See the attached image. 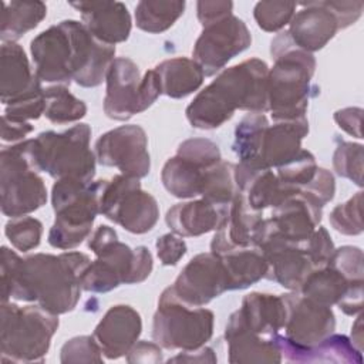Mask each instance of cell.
Instances as JSON below:
<instances>
[{
	"instance_id": "50",
	"label": "cell",
	"mask_w": 364,
	"mask_h": 364,
	"mask_svg": "<svg viewBox=\"0 0 364 364\" xmlns=\"http://www.w3.org/2000/svg\"><path fill=\"white\" fill-rule=\"evenodd\" d=\"M328 9L334 13L338 20L340 30L347 28L348 26L354 24L363 11L364 3L363 1H326Z\"/></svg>"
},
{
	"instance_id": "1",
	"label": "cell",
	"mask_w": 364,
	"mask_h": 364,
	"mask_svg": "<svg viewBox=\"0 0 364 364\" xmlns=\"http://www.w3.org/2000/svg\"><path fill=\"white\" fill-rule=\"evenodd\" d=\"M90 263V257L81 252L36 253L21 259L3 246L1 303L16 299L36 303L57 316L65 314L80 300L81 279Z\"/></svg>"
},
{
	"instance_id": "10",
	"label": "cell",
	"mask_w": 364,
	"mask_h": 364,
	"mask_svg": "<svg viewBox=\"0 0 364 364\" xmlns=\"http://www.w3.org/2000/svg\"><path fill=\"white\" fill-rule=\"evenodd\" d=\"M1 212L9 218L26 216L47 202V188L34 169L28 142L3 146L0 154Z\"/></svg>"
},
{
	"instance_id": "34",
	"label": "cell",
	"mask_w": 364,
	"mask_h": 364,
	"mask_svg": "<svg viewBox=\"0 0 364 364\" xmlns=\"http://www.w3.org/2000/svg\"><path fill=\"white\" fill-rule=\"evenodd\" d=\"M185 1L142 0L135 6L136 26L152 34L166 31L183 14Z\"/></svg>"
},
{
	"instance_id": "40",
	"label": "cell",
	"mask_w": 364,
	"mask_h": 364,
	"mask_svg": "<svg viewBox=\"0 0 364 364\" xmlns=\"http://www.w3.org/2000/svg\"><path fill=\"white\" fill-rule=\"evenodd\" d=\"M334 171L363 186V145L341 141L333 154Z\"/></svg>"
},
{
	"instance_id": "6",
	"label": "cell",
	"mask_w": 364,
	"mask_h": 364,
	"mask_svg": "<svg viewBox=\"0 0 364 364\" xmlns=\"http://www.w3.org/2000/svg\"><path fill=\"white\" fill-rule=\"evenodd\" d=\"M90 139L88 124H77L64 132L46 131L27 139L28 155L37 172H47L55 181L71 178L90 183L97 164Z\"/></svg>"
},
{
	"instance_id": "18",
	"label": "cell",
	"mask_w": 364,
	"mask_h": 364,
	"mask_svg": "<svg viewBox=\"0 0 364 364\" xmlns=\"http://www.w3.org/2000/svg\"><path fill=\"white\" fill-rule=\"evenodd\" d=\"M210 252L222 260L230 290H243L266 279L269 266L262 250L255 246L230 245L225 239L222 229L216 230L210 242Z\"/></svg>"
},
{
	"instance_id": "26",
	"label": "cell",
	"mask_w": 364,
	"mask_h": 364,
	"mask_svg": "<svg viewBox=\"0 0 364 364\" xmlns=\"http://www.w3.org/2000/svg\"><path fill=\"white\" fill-rule=\"evenodd\" d=\"M40 80L31 73L26 51L16 41L1 44L0 98L4 105L30 91Z\"/></svg>"
},
{
	"instance_id": "16",
	"label": "cell",
	"mask_w": 364,
	"mask_h": 364,
	"mask_svg": "<svg viewBox=\"0 0 364 364\" xmlns=\"http://www.w3.org/2000/svg\"><path fill=\"white\" fill-rule=\"evenodd\" d=\"M171 287L181 301L192 307H203L230 290L223 263L212 252L192 257Z\"/></svg>"
},
{
	"instance_id": "3",
	"label": "cell",
	"mask_w": 364,
	"mask_h": 364,
	"mask_svg": "<svg viewBox=\"0 0 364 364\" xmlns=\"http://www.w3.org/2000/svg\"><path fill=\"white\" fill-rule=\"evenodd\" d=\"M269 67L249 58L223 70L188 105L186 118L193 128L215 129L229 121L236 109L267 111Z\"/></svg>"
},
{
	"instance_id": "28",
	"label": "cell",
	"mask_w": 364,
	"mask_h": 364,
	"mask_svg": "<svg viewBox=\"0 0 364 364\" xmlns=\"http://www.w3.org/2000/svg\"><path fill=\"white\" fill-rule=\"evenodd\" d=\"M161 94L171 98H185L195 92L205 80L200 65L192 58L175 57L159 63L155 68Z\"/></svg>"
},
{
	"instance_id": "24",
	"label": "cell",
	"mask_w": 364,
	"mask_h": 364,
	"mask_svg": "<svg viewBox=\"0 0 364 364\" xmlns=\"http://www.w3.org/2000/svg\"><path fill=\"white\" fill-rule=\"evenodd\" d=\"M282 357L289 363H347L361 364L363 354L344 334H330L320 343L301 347L279 333L273 336Z\"/></svg>"
},
{
	"instance_id": "14",
	"label": "cell",
	"mask_w": 364,
	"mask_h": 364,
	"mask_svg": "<svg viewBox=\"0 0 364 364\" xmlns=\"http://www.w3.org/2000/svg\"><path fill=\"white\" fill-rule=\"evenodd\" d=\"M94 154L100 165L114 166L125 176L141 179L151 169L148 138L139 125H121L102 134Z\"/></svg>"
},
{
	"instance_id": "54",
	"label": "cell",
	"mask_w": 364,
	"mask_h": 364,
	"mask_svg": "<svg viewBox=\"0 0 364 364\" xmlns=\"http://www.w3.org/2000/svg\"><path fill=\"white\" fill-rule=\"evenodd\" d=\"M33 129L34 127L30 122L14 121L6 115L1 118V139L6 142H17L24 139Z\"/></svg>"
},
{
	"instance_id": "19",
	"label": "cell",
	"mask_w": 364,
	"mask_h": 364,
	"mask_svg": "<svg viewBox=\"0 0 364 364\" xmlns=\"http://www.w3.org/2000/svg\"><path fill=\"white\" fill-rule=\"evenodd\" d=\"M142 331L139 313L127 304H117L107 310L97 324L92 337L102 354L109 360H117L131 350Z\"/></svg>"
},
{
	"instance_id": "17",
	"label": "cell",
	"mask_w": 364,
	"mask_h": 364,
	"mask_svg": "<svg viewBox=\"0 0 364 364\" xmlns=\"http://www.w3.org/2000/svg\"><path fill=\"white\" fill-rule=\"evenodd\" d=\"M286 306V337L297 346L310 347L330 334L336 328V317L331 307L320 304L300 291L282 294Z\"/></svg>"
},
{
	"instance_id": "38",
	"label": "cell",
	"mask_w": 364,
	"mask_h": 364,
	"mask_svg": "<svg viewBox=\"0 0 364 364\" xmlns=\"http://www.w3.org/2000/svg\"><path fill=\"white\" fill-rule=\"evenodd\" d=\"M4 232L13 247L20 252H28L40 245L43 236V223L38 219L27 215L11 218V220L6 223Z\"/></svg>"
},
{
	"instance_id": "46",
	"label": "cell",
	"mask_w": 364,
	"mask_h": 364,
	"mask_svg": "<svg viewBox=\"0 0 364 364\" xmlns=\"http://www.w3.org/2000/svg\"><path fill=\"white\" fill-rule=\"evenodd\" d=\"M304 247L314 269L326 266L334 252L333 240L327 229L323 226H318L314 230L311 237L304 243Z\"/></svg>"
},
{
	"instance_id": "43",
	"label": "cell",
	"mask_w": 364,
	"mask_h": 364,
	"mask_svg": "<svg viewBox=\"0 0 364 364\" xmlns=\"http://www.w3.org/2000/svg\"><path fill=\"white\" fill-rule=\"evenodd\" d=\"M176 155L192 161L202 168H210L222 161L219 146L210 139L191 138L179 144Z\"/></svg>"
},
{
	"instance_id": "9",
	"label": "cell",
	"mask_w": 364,
	"mask_h": 364,
	"mask_svg": "<svg viewBox=\"0 0 364 364\" xmlns=\"http://www.w3.org/2000/svg\"><path fill=\"white\" fill-rule=\"evenodd\" d=\"M213 318L210 310L192 307L181 301L169 286L158 300V309L152 320V338L166 350H195L210 340Z\"/></svg>"
},
{
	"instance_id": "48",
	"label": "cell",
	"mask_w": 364,
	"mask_h": 364,
	"mask_svg": "<svg viewBox=\"0 0 364 364\" xmlns=\"http://www.w3.org/2000/svg\"><path fill=\"white\" fill-rule=\"evenodd\" d=\"M156 256L164 266H175L186 253V243L182 236L171 232L158 237Z\"/></svg>"
},
{
	"instance_id": "8",
	"label": "cell",
	"mask_w": 364,
	"mask_h": 364,
	"mask_svg": "<svg viewBox=\"0 0 364 364\" xmlns=\"http://www.w3.org/2000/svg\"><path fill=\"white\" fill-rule=\"evenodd\" d=\"M313 54L291 48L277 57L267 75V111L273 121H290L306 117L314 87Z\"/></svg>"
},
{
	"instance_id": "2",
	"label": "cell",
	"mask_w": 364,
	"mask_h": 364,
	"mask_svg": "<svg viewBox=\"0 0 364 364\" xmlns=\"http://www.w3.org/2000/svg\"><path fill=\"white\" fill-rule=\"evenodd\" d=\"M30 51L40 81L94 88L115 60V46L97 40L77 20H64L34 37Z\"/></svg>"
},
{
	"instance_id": "32",
	"label": "cell",
	"mask_w": 364,
	"mask_h": 364,
	"mask_svg": "<svg viewBox=\"0 0 364 364\" xmlns=\"http://www.w3.org/2000/svg\"><path fill=\"white\" fill-rule=\"evenodd\" d=\"M269 121L262 112H249L245 115L235 129L233 151L239 158V164L252 169H262L259 166V155L262 141Z\"/></svg>"
},
{
	"instance_id": "11",
	"label": "cell",
	"mask_w": 364,
	"mask_h": 364,
	"mask_svg": "<svg viewBox=\"0 0 364 364\" xmlns=\"http://www.w3.org/2000/svg\"><path fill=\"white\" fill-rule=\"evenodd\" d=\"M105 82L104 112L115 121H127L148 109L161 95L155 70L141 77L138 65L127 57H117L112 61Z\"/></svg>"
},
{
	"instance_id": "25",
	"label": "cell",
	"mask_w": 364,
	"mask_h": 364,
	"mask_svg": "<svg viewBox=\"0 0 364 364\" xmlns=\"http://www.w3.org/2000/svg\"><path fill=\"white\" fill-rule=\"evenodd\" d=\"M309 132V121L306 117L276 121L264 131L259 166L262 169H276L293 159L301 149V141Z\"/></svg>"
},
{
	"instance_id": "12",
	"label": "cell",
	"mask_w": 364,
	"mask_h": 364,
	"mask_svg": "<svg viewBox=\"0 0 364 364\" xmlns=\"http://www.w3.org/2000/svg\"><path fill=\"white\" fill-rule=\"evenodd\" d=\"M100 215L134 235H142L156 225L159 208L156 199L142 191L139 179L121 173L105 181Z\"/></svg>"
},
{
	"instance_id": "36",
	"label": "cell",
	"mask_w": 364,
	"mask_h": 364,
	"mask_svg": "<svg viewBox=\"0 0 364 364\" xmlns=\"http://www.w3.org/2000/svg\"><path fill=\"white\" fill-rule=\"evenodd\" d=\"M237 192L235 164L220 161L206 169L200 198L218 205H230Z\"/></svg>"
},
{
	"instance_id": "35",
	"label": "cell",
	"mask_w": 364,
	"mask_h": 364,
	"mask_svg": "<svg viewBox=\"0 0 364 364\" xmlns=\"http://www.w3.org/2000/svg\"><path fill=\"white\" fill-rule=\"evenodd\" d=\"M44 115L53 124L75 122L87 114L85 102L73 95L65 85L55 84L44 88Z\"/></svg>"
},
{
	"instance_id": "42",
	"label": "cell",
	"mask_w": 364,
	"mask_h": 364,
	"mask_svg": "<svg viewBox=\"0 0 364 364\" xmlns=\"http://www.w3.org/2000/svg\"><path fill=\"white\" fill-rule=\"evenodd\" d=\"M363 192H357L347 202L337 205L330 213L331 226L348 236L360 235L363 232V218H361V203H363Z\"/></svg>"
},
{
	"instance_id": "21",
	"label": "cell",
	"mask_w": 364,
	"mask_h": 364,
	"mask_svg": "<svg viewBox=\"0 0 364 364\" xmlns=\"http://www.w3.org/2000/svg\"><path fill=\"white\" fill-rule=\"evenodd\" d=\"M230 205H218L203 198L176 203L165 216L169 229L182 237H195L226 226Z\"/></svg>"
},
{
	"instance_id": "15",
	"label": "cell",
	"mask_w": 364,
	"mask_h": 364,
	"mask_svg": "<svg viewBox=\"0 0 364 364\" xmlns=\"http://www.w3.org/2000/svg\"><path fill=\"white\" fill-rule=\"evenodd\" d=\"M252 43L245 21L233 14L203 27L193 46V60L200 65L205 77L215 75L233 57L243 53Z\"/></svg>"
},
{
	"instance_id": "33",
	"label": "cell",
	"mask_w": 364,
	"mask_h": 364,
	"mask_svg": "<svg viewBox=\"0 0 364 364\" xmlns=\"http://www.w3.org/2000/svg\"><path fill=\"white\" fill-rule=\"evenodd\" d=\"M262 219L263 212L253 209L246 196L237 192L230 203L229 220L222 228L225 239L233 246H252L253 232Z\"/></svg>"
},
{
	"instance_id": "39",
	"label": "cell",
	"mask_w": 364,
	"mask_h": 364,
	"mask_svg": "<svg viewBox=\"0 0 364 364\" xmlns=\"http://www.w3.org/2000/svg\"><path fill=\"white\" fill-rule=\"evenodd\" d=\"M296 7L297 4L291 1H259L255 6L253 16L262 30L274 33L290 23Z\"/></svg>"
},
{
	"instance_id": "7",
	"label": "cell",
	"mask_w": 364,
	"mask_h": 364,
	"mask_svg": "<svg viewBox=\"0 0 364 364\" xmlns=\"http://www.w3.org/2000/svg\"><path fill=\"white\" fill-rule=\"evenodd\" d=\"M58 328V316L43 307L1 303L3 363H43Z\"/></svg>"
},
{
	"instance_id": "23",
	"label": "cell",
	"mask_w": 364,
	"mask_h": 364,
	"mask_svg": "<svg viewBox=\"0 0 364 364\" xmlns=\"http://www.w3.org/2000/svg\"><path fill=\"white\" fill-rule=\"evenodd\" d=\"M225 338L228 344L229 363H280L282 353L272 337H263L247 327L239 310L230 314Z\"/></svg>"
},
{
	"instance_id": "47",
	"label": "cell",
	"mask_w": 364,
	"mask_h": 364,
	"mask_svg": "<svg viewBox=\"0 0 364 364\" xmlns=\"http://www.w3.org/2000/svg\"><path fill=\"white\" fill-rule=\"evenodd\" d=\"M301 192L310 195L321 206L328 203L336 192V181L330 171L326 168H317L314 178L301 189Z\"/></svg>"
},
{
	"instance_id": "30",
	"label": "cell",
	"mask_w": 364,
	"mask_h": 364,
	"mask_svg": "<svg viewBox=\"0 0 364 364\" xmlns=\"http://www.w3.org/2000/svg\"><path fill=\"white\" fill-rule=\"evenodd\" d=\"M47 14L43 1L13 0L3 3L0 17V38L3 43L16 41L27 31L36 28Z\"/></svg>"
},
{
	"instance_id": "53",
	"label": "cell",
	"mask_w": 364,
	"mask_h": 364,
	"mask_svg": "<svg viewBox=\"0 0 364 364\" xmlns=\"http://www.w3.org/2000/svg\"><path fill=\"white\" fill-rule=\"evenodd\" d=\"M363 283L351 284L341 300L337 303L338 309L347 316L360 314L363 310Z\"/></svg>"
},
{
	"instance_id": "27",
	"label": "cell",
	"mask_w": 364,
	"mask_h": 364,
	"mask_svg": "<svg viewBox=\"0 0 364 364\" xmlns=\"http://www.w3.org/2000/svg\"><path fill=\"white\" fill-rule=\"evenodd\" d=\"M249 328L263 337L277 334L286 323V306L282 296L253 291L243 297L239 309Z\"/></svg>"
},
{
	"instance_id": "37",
	"label": "cell",
	"mask_w": 364,
	"mask_h": 364,
	"mask_svg": "<svg viewBox=\"0 0 364 364\" xmlns=\"http://www.w3.org/2000/svg\"><path fill=\"white\" fill-rule=\"evenodd\" d=\"M317 168L314 155L301 148L293 159L276 168V175L284 185L294 191H301L314 178Z\"/></svg>"
},
{
	"instance_id": "22",
	"label": "cell",
	"mask_w": 364,
	"mask_h": 364,
	"mask_svg": "<svg viewBox=\"0 0 364 364\" xmlns=\"http://www.w3.org/2000/svg\"><path fill=\"white\" fill-rule=\"evenodd\" d=\"M81 13L82 24L100 41L115 46L128 40L132 21L127 6L121 1H74Z\"/></svg>"
},
{
	"instance_id": "56",
	"label": "cell",
	"mask_w": 364,
	"mask_h": 364,
	"mask_svg": "<svg viewBox=\"0 0 364 364\" xmlns=\"http://www.w3.org/2000/svg\"><path fill=\"white\" fill-rule=\"evenodd\" d=\"M351 343L354 344V347L363 353V320L361 316L357 317L355 323L351 327Z\"/></svg>"
},
{
	"instance_id": "55",
	"label": "cell",
	"mask_w": 364,
	"mask_h": 364,
	"mask_svg": "<svg viewBox=\"0 0 364 364\" xmlns=\"http://www.w3.org/2000/svg\"><path fill=\"white\" fill-rule=\"evenodd\" d=\"M168 363H216V355L209 347H199L195 350L181 351L178 355L168 360Z\"/></svg>"
},
{
	"instance_id": "49",
	"label": "cell",
	"mask_w": 364,
	"mask_h": 364,
	"mask_svg": "<svg viewBox=\"0 0 364 364\" xmlns=\"http://www.w3.org/2000/svg\"><path fill=\"white\" fill-rule=\"evenodd\" d=\"M233 3L232 1H208L202 0L196 3L198 20L200 21L202 27H208L213 23H218L228 16L232 14Z\"/></svg>"
},
{
	"instance_id": "41",
	"label": "cell",
	"mask_w": 364,
	"mask_h": 364,
	"mask_svg": "<svg viewBox=\"0 0 364 364\" xmlns=\"http://www.w3.org/2000/svg\"><path fill=\"white\" fill-rule=\"evenodd\" d=\"M44 88L41 87V81H38L30 91L7 104L3 115L14 121L28 122L31 119H38L41 115H44Z\"/></svg>"
},
{
	"instance_id": "45",
	"label": "cell",
	"mask_w": 364,
	"mask_h": 364,
	"mask_svg": "<svg viewBox=\"0 0 364 364\" xmlns=\"http://www.w3.org/2000/svg\"><path fill=\"white\" fill-rule=\"evenodd\" d=\"M350 282H364L363 250L357 246H341L334 249L328 263Z\"/></svg>"
},
{
	"instance_id": "31",
	"label": "cell",
	"mask_w": 364,
	"mask_h": 364,
	"mask_svg": "<svg viewBox=\"0 0 364 364\" xmlns=\"http://www.w3.org/2000/svg\"><path fill=\"white\" fill-rule=\"evenodd\" d=\"M355 283L363 282H350L338 270L326 264L313 269L301 283L299 291L320 304L331 307L333 304H337L350 286Z\"/></svg>"
},
{
	"instance_id": "51",
	"label": "cell",
	"mask_w": 364,
	"mask_h": 364,
	"mask_svg": "<svg viewBox=\"0 0 364 364\" xmlns=\"http://www.w3.org/2000/svg\"><path fill=\"white\" fill-rule=\"evenodd\" d=\"M162 347L151 341H136L127 354L128 363H142V364H158L162 358Z\"/></svg>"
},
{
	"instance_id": "5",
	"label": "cell",
	"mask_w": 364,
	"mask_h": 364,
	"mask_svg": "<svg viewBox=\"0 0 364 364\" xmlns=\"http://www.w3.org/2000/svg\"><path fill=\"white\" fill-rule=\"evenodd\" d=\"M107 179L90 183L78 179H57L51 191L55 220L48 232V243L61 250H73L91 235L100 213V198Z\"/></svg>"
},
{
	"instance_id": "44",
	"label": "cell",
	"mask_w": 364,
	"mask_h": 364,
	"mask_svg": "<svg viewBox=\"0 0 364 364\" xmlns=\"http://www.w3.org/2000/svg\"><path fill=\"white\" fill-rule=\"evenodd\" d=\"M61 363H102V351L92 336L68 340L60 351Z\"/></svg>"
},
{
	"instance_id": "13",
	"label": "cell",
	"mask_w": 364,
	"mask_h": 364,
	"mask_svg": "<svg viewBox=\"0 0 364 364\" xmlns=\"http://www.w3.org/2000/svg\"><path fill=\"white\" fill-rule=\"evenodd\" d=\"M303 10L294 13L289 30L277 34L270 44L272 57L297 48L306 53L321 50L340 30L338 20L326 1L301 3Z\"/></svg>"
},
{
	"instance_id": "20",
	"label": "cell",
	"mask_w": 364,
	"mask_h": 364,
	"mask_svg": "<svg viewBox=\"0 0 364 364\" xmlns=\"http://www.w3.org/2000/svg\"><path fill=\"white\" fill-rule=\"evenodd\" d=\"M323 206L304 192H296L273 208L272 223L287 240L304 245L318 228Z\"/></svg>"
},
{
	"instance_id": "52",
	"label": "cell",
	"mask_w": 364,
	"mask_h": 364,
	"mask_svg": "<svg viewBox=\"0 0 364 364\" xmlns=\"http://www.w3.org/2000/svg\"><path fill=\"white\" fill-rule=\"evenodd\" d=\"M361 115L363 109L357 107H350V108H343L334 112V121L337 125L346 131L347 134L361 139Z\"/></svg>"
},
{
	"instance_id": "29",
	"label": "cell",
	"mask_w": 364,
	"mask_h": 364,
	"mask_svg": "<svg viewBox=\"0 0 364 364\" xmlns=\"http://www.w3.org/2000/svg\"><path fill=\"white\" fill-rule=\"evenodd\" d=\"M208 168H202L179 155L169 158L161 172L164 188L175 198L192 199L200 196L205 173Z\"/></svg>"
},
{
	"instance_id": "4",
	"label": "cell",
	"mask_w": 364,
	"mask_h": 364,
	"mask_svg": "<svg viewBox=\"0 0 364 364\" xmlns=\"http://www.w3.org/2000/svg\"><path fill=\"white\" fill-rule=\"evenodd\" d=\"M88 249L97 259L90 263L81 279V289L91 293H107L121 284L141 283L149 277L154 262L145 246L135 249L118 240L117 232L98 226L88 237Z\"/></svg>"
}]
</instances>
